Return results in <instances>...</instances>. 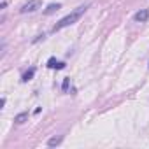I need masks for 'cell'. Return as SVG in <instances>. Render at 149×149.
Segmentation results:
<instances>
[{"instance_id": "cell-1", "label": "cell", "mask_w": 149, "mask_h": 149, "mask_svg": "<svg viewBox=\"0 0 149 149\" xmlns=\"http://www.w3.org/2000/svg\"><path fill=\"white\" fill-rule=\"evenodd\" d=\"M88 9H90V4H84V6H79L77 9H74L70 14H67L65 18H61V19L53 26V33H56V32H60V30H63V28H67V26L74 25V23H77V21H79V18H81Z\"/></svg>"}, {"instance_id": "cell-2", "label": "cell", "mask_w": 149, "mask_h": 149, "mask_svg": "<svg viewBox=\"0 0 149 149\" xmlns=\"http://www.w3.org/2000/svg\"><path fill=\"white\" fill-rule=\"evenodd\" d=\"M40 6H42V0H30V2H26L21 9H19V13L21 14H26V13H33V11H37V9H40Z\"/></svg>"}, {"instance_id": "cell-3", "label": "cell", "mask_w": 149, "mask_h": 149, "mask_svg": "<svg viewBox=\"0 0 149 149\" xmlns=\"http://www.w3.org/2000/svg\"><path fill=\"white\" fill-rule=\"evenodd\" d=\"M49 68H54V70H63L65 67H67V63L65 61H60V60H56L54 56H51L49 60H47V63H46Z\"/></svg>"}, {"instance_id": "cell-4", "label": "cell", "mask_w": 149, "mask_h": 149, "mask_svg": "<svg viewBox=\"0 0 149 149\" xmlns=\"http://www.w3.org/2000/svg\"><path fill=\"white\" fill-rule=\"evenodd\" d=\"M147 19H149V9H140L133 14V21L137 23H146Z\"/></svg>"}, {"instance_id": "cell-5", "label": "cell", "mask_w": 149, "mask_h": 149, "mask_svg": "<svg viewBox=\"0 0 149 149\" xmlns=\"http://www.w3.org/2000/svg\"><path fill=\"white\" fill-rule=\"evenodd\" d=\"M33 76H35V67H30V68L23 74V76H21V81H23V83H28V81L33 79Z\"/></svg>"}, {"instance_id": "cell-6", "label": "cell", "mask_w": 149, "mask_h": 149, "mask_svg": "<svg viewBox=\"0 0 149 149\" xmlns=\"http://www.w3.org/2000/svg\"><path fill=\"white\" fill-rule=\"evenodd\" d=\"M60 9H61V4H58V2H56V4H49V6L44 9V14L49 16V14H53V13H56V11H60Z\"/></svg>"}, {"instance_id": "cell-7", "label": "cell", "mask_w": 149, "mask_h": 149, "mask_svg": "<svg viewBox=\"0 0 149 149\" xmlns=\"http://www.w3.org/2000/svg\"><path fill=\"white\" fill-rule=\"evenodd\" d=\"M25 121H28V112H19L14 116V123L16 125H23Z\"/></svg>"}, {"instance_id": "cell-8", "label": "cell", "mask_w": 149, "mask_h": 149, "mask_svg": "<svg viewBox=\"0 0 149 149\" xmlns=\"http://www.w3.org/2000/svg\"><path fill=\"white\" fill-rule=\"evenodd\" d=\"M61 140H63V137H53V139H49V140H47V146H49V147L60 146V144H61Z\"/></svg>"}, {"instance_id": "cell-9", "label": "cell", "mask_w": 149, "mask_h": 149, "mask_svg": "<svg viewBox=\"0 0 149 149\" xmlns=\"http://www.w3.org/2000/svg\"><path fill=\"white\" fill-rule=\"evenodd\" d=\"M68 86H70V77H65L63 83H61V90L63 91H68Z\"/></svg>"}, {"instance_id": "cell-10", "label": "cell", "mask_w": 149, "mask_h": 149, "mask_svg": "<svg viewBox=\"0 0 149 149\" xmlns=\"http://www.w3.org/2000/svg\"><path fill=\"white\" fill-rule=\"evenodd\" d=\"M44 37H46V35H44V33H40V35H37V37L33 39V42H39V40H40V39H44Z\"/></svg>"}, {"instance_id": "cell-11", "label": "cell", "mask_w": 149, "mask_h": 149, "mask_svg": "<svg viewBox=\"0 0 149 149\" xmlns=\"http://www.w3.org/2000/svg\"><path fill=\"white\" fill-rule=\"evenodd\" d=\"M6 102H7V100H6V97H4L2 100H0V109H4V105H6Z\"/></svg>"}]
</instances>
